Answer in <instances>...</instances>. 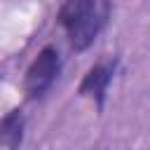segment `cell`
<instances>
[{"label": "cell", "instance_id": "3957f363", "mask_svg": "<svg viewBox=\"0 0 150 150\" xmlns=\"http://www.w3.org/2000/svg\"><path fill=\"white\" fill-rule=\"evenodd\" d=\"M117 63H120L117 56H103L80 80L77 94L89 98V101H94V105L98 110H103V103H105V96H108V87H110V82H112L115 73H117Z\"/></svg>", "mask_w": 150, "mask_h": 150}, {"label": "cell", "instance_id": "7a4b0ae2", "mask_svg": "<svg viewBox=\"0 0 150 150\" xmlns=\"http://www.w3.org/2000/svg\"><path fill=\"white\" fill-rule=\"evenodd\" d=\"M61 73V54L54 45H45L38 56L30 61V66L26 68V75H23V94L28 101H38L42 98L52 84L56 82Z\"/></svg>", "mask_w": 150, "mask_h": 150}, {"label": "cell", "instance_id": "6da1fadb", "mask_svg": "<svg viewBox=\"0 0 150 150\" xmlns=\"http://www.w3.org/2000/svg\"><path fill=\"white\" fill-rule=\"evenodd\" d=\"M110 19V0H63L56 21L75 52H87Z\"/></svg>", "mask_w": 150, "mask_h": 150}, {"label": "cell", "instance_id": "277c9868", "mask_svg": "<svg viewBox=\"0 0 150 150\" xmlns=\"http://www.w3.org/2000/svg\"><path fill=\"white\" fill-rule=\"evenodd\" d=\"M23 129H26V117L21 108L9 110L5 117H0V145L5 148H19L23 141Z\"/></svg>", "mask_w": 150, "mask_h": 150}]
</instances>
